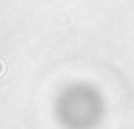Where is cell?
Listing matches in <instances>:
<instances>
[{"instance_id": "obj_1", "label": "cell", "mask_w": 134, "mask_h": 129, "mask_svg": "<svg viewBox=\"0 0 134 129\" xmlns=\"http://www.w3.org/2000/svg\"><path fill=\"white\" fill-rule=\"evenodd\" d=\"M2 71H4V64H2V60H0V73H2Z\"/></svg>"}]
</instances>
